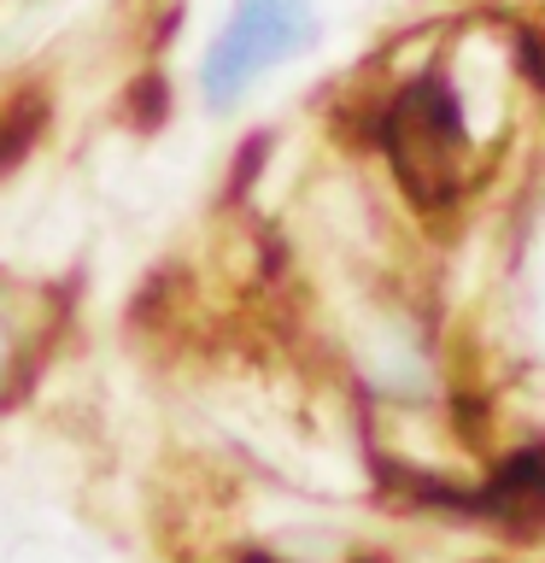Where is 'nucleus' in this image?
Wrapping results in <instances>:
<instances>
[{"mask_svg":"<svg viewBox=\"0 0 545 563\" xmlns=\"http://www.w3.org/2000/svg\"><path fill=\"white\" fill-rule=\"evenodd\" d=\"M316 35L311 0H235L223 35L211 42L200 65V88L211 106H235L258 77H270L276 65H288L293 53H305Z\"/></svg>","mask_w":545,"mask_h":563,"instance_id":"nucleus-1","label":"nucleus"},{"mask_svg":"<svg viewBox=\"0 0 545 563\" xmlns=\"http://www.w3.org/2000/svg\"><path fill=\"white\" fill-rule=\"evenodd\" d=\"M387 135H393L399 170L411 176L416 188L446 183V176H452V158H457V147H464V130H457V106L446 100V88H440V82L411 88V95L399 100L393 130H387Z\"/></svg>","mask_w":545,"mask_h":563,"instance_id":"nucleus-2","label":"nucleus"}]
</instances>
